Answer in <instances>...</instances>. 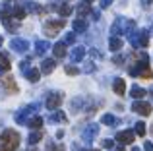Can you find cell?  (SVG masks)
<instances>
[{"mask_svg": "<svg viewBox=\"0 0 153 151\" xmlns=\"http://www.w3.org/2000/svg\"><path fill=\"white\" fill-rule=\"evenodd\" d=\"M19 145V134L16 130H6L0 134V151H16Z\"/></svg>", "mask_w": 153, "mask_h": 151, "instance_id": "cell-1", "label": "cell"}, {"mask_svg": "<svg viewBox=\"0 0 153 151\" xmlns=\"http://www.w3.org/2000/svg\"><path fill=\"white\" fill-rule=\"evenodd\" d=\"M64 25H66L64 19H51V21L45 23V33L49 35V37H54V35H58V31L62 29Z\"/></svg>", "mask_w": 153, "mask_h": 151, "instance_id": "cell-2", "label": "cell"}, {"mask_svg": "<svg viewBox=\"0 0 153 151\" xmlns=\"http://www.w3.org/2000/svg\"><path fill=\"white\" fill-rule=\"evenodd\" d=\"M132 110L142 114V116H147V114H151V105L147 101H136L134 105H132Z\"/></svg>", "mask_w": 153, "mask_h": 151, "instance_id": "cell-3", "label": "cell"}, {"mask_svg": "<svg viewBox=\"0 0 153 151\" xmlns=\"http://www.w3.org/2000/svg\"><path fill=\"white\" fill-rule=\"evenodd\" d=\"M134 138H136V134L132 130H122V132L116 134V141H120V144H132Z\"/></svg>", "mask_w": 153, "mask_h": 151, "instance_id": "cell-4", "label": "cell"}, {"mask_svg": "<svg viewBox=\"0 0 153 151\" xmlns=\"http://www.w3.org/2000/svg\"><path fill=\"white\" fill-rule=\"evenodd\" d=\"M60 103H62V95L60 93H52V95H49V99H47V109L54 110V109L60 107Z\"/></svg>", "mask_w": 153, "mask_h": 151, "instance_id": "cell-5", "label": "cell"}, {"mask_svg": "<svg viewBox=\"0 0 153 151\" xmlns=\"http://www.w3.org/2000/svg\"><path fill=\"white\" fill-rule=\"evenodd\" d=\"M2 85H4V89L10 91V93H18V85H16V81H14L12 76H4L2 78Z\"/></svg>", "mask_w": 153, "mask_h": 151, "instance_id": "cell-6", "label": "cell"}, {"mask_svg": "<svg viewBox=\"0 0 153 151\" xmlns=\"http://www.w3.org/2000/svg\"><path fill=\"white\" fill-rule=\"evenodd\" d=\"M12 49L18 50V53H25V50L29 49V43H27L25 39H14V41H12Z\"/></svg>", "mask_w": 153, "mask_h": 151, "instance_id": "cell-7", "label": "cell"}, {"mask_svg": "<svg viewBox=\"0 0 153 151\" xmlns=\"http://www.w3.org/2000/svg\"><path fill=\"white\" fill-rule=\"evenodd\" d=\"M112 89H114L116 95H124V91H126V83H124V79L116 78L114 83H112Z\"/></svg>", "mask_w": 153, "mask_h": 151, "instance_id": "cell-8", "label": "cell"}, {"mask_svg": "<svg viewBox=\"0 0 153 151\" xmlns=\"http://www.w3.org/2000/svg\"><path fill=\"white\" fill-rule=\"evenodd\" d=\"M72 27H74V31H76V33H83V31L87 29V21L79 18V19H76V21L72 23Z\"/></svg>", "mask_w": 153, "mask_h": 151, "instance_id": "cell-9", "label": "cell"}, {"mask_svg": "<svg viewBox=\"0 0 153 151\" xmlns=\"http://www.w3.org/2000/svg\"><path fill=\"white\" fill-rule=\"evenodd\" d=\"M52 50H54L56 58H64V56H66V45H64V43H56Z\"/></svg>", "mask_w": 153, "mask_h": 151, "instance_id": "cell-10", "label": "cell"}, {"mask_svg": "<svg viewBox=\"0 0 153 151\" xmlns=\"http://www.w3.org/2000/svg\"><path fill=\"white\" fill-rule=\"evenodd\" d=\"M97 130H99L97 126H95V124H91L89 128H87L85 132H83V140H85V141H91V140L95 138V134H97Z\"/></svg>", "mask_w": 153, "mask_h": 151, "instance_id": "cell-11", "label": "cell"}, {"mask_svg": "<svg viewBox=\"0 0 153 151\" xmlns=\"http://www.w3.org/2000/svg\"><path fill=\"white\" fill-rule=\"evenodd\" d=\"M83 54H85V49H83V47H76V49L72 50V60H74V62H79L83 58Z\"/></svg>", "mask_w": 153, "mask_h": 151, "instance_id": "cell-12", "label": "cell"}, {"mask_svg": "<svg viewBox=\"0 0 153 151\" xmlns=\"http://www.w3.org/2000/svg\"><path fill=\"white\" fill-rule=\"evenodd\" d=\"M54 60L52 58H49V60H43V66H41V70H43V74H51L52 70H54Z\"/></svg>", "mask_w": 153, "mask_h": 151, "instance_id": "cell-13", "label": "cell"}, {"mask_svg": "<svg viewBox=\"0 0 153 151\" xmlns=\"http://www.w3.org/2000/svg\"><path fill=\"white\" fill-rule=\"evenodd\" d=\"M124 25H126V21H124V19H116L114 25H112V33H114V35L124 33Z\"/></svg>", "mask_w": 153, "mask_h": 151, "instance_id": "cell-14", "label": "cell"}, {"mask_svg": "<svg viewBox=\"0 0 153 151\" xmlns=\"http://www.w3.org/2000/svg\"><path fill=\"white\" fill-rule=\"evenodd\" d=\"M25 76H27V79H29V81H39V78H41V72H39V70H35V68H31V70H27L25 72Z\"/></svg>", "mask_w": 153, "mask_h": 151, "instance_id": "cell-15", "label": "cell"}, {"mask_svg": "<svg viewBox=\"0 0 153 151\" xmlns=\"http://www.w3.org/2000/svg\"><path fill=\"white\" fill-rule=\"evenodd\" d=\"M108 47H111V50H120V49H122V39L112 37L111 41H108Z\"/></svg>", "mask_w": 153, "mask_h": 151, "instance_id": "cell-16", "label": "cell"}, {"mask_svg": "<svg viewBox=\"0 0 153 151\" xmlns=\"http://www.w3.org/2000/svg\"><path fill=\"white\" fill-rule=\"evenodd\" d=\"M27 124H29V128H33V130H39V128L43 126V118H41V116H33L29 122H27Z\"/></svg>", "mask_w": 153, "mask_h": 151, "instance_id": "cell-17", "label": "cell"}, {"mask_svg": "<svg viewBox=\"0 0 153 151\" xmlns=\"http://www.w3.org/2000/svg\"><path fill=\"white\" fill-rule=\"evenodd\" d=\"M35 50H37V54H45L47 50H49V43H47V41H37Z\"/></svg>", "mask_w": 153, "mask_h": 151, "instance_id": "cell-18", "label": "cell"}, {"mask_svg": "<svg viewBox=\"0 0 153 151\" xmlns=\"http://www.w3.org/2000/svg\"><path fill=\"white\" fill-rule=\"evenodd\" d=\"M56 10H58L60 16H70L72 14V6L70 4H60V6H56Z\"/></svg>", "mask_w": 153, "mask_h": 151, "instance_id": "cell-19", "label": "cell"}, {"mask_svg": "<svg viewBox=\"0 0 153 151\" xmlns=\"http://www.w3.org/2000/svg\"><path fill=\"white\" fill-rule=\"evenodd\" d=\"M89 12H91V8H89V4H87V2H83V4H79V6H78V14H79V18L87 16Z\"/></svg>", "mask_w": 153, "mask_h": 151, "instance_id": "cell-20", "label": "cell"}, {"mask_svg": "<svg viewBox=\"0 0 153 151\" xmlns=\"http://www.w3.org/2000/svg\"><path fill=\"white\" fill-rule=\"evenodd\" d=\"M12 16H14L16 19H23L25 18V10H23L22 6H16L14 10H12Z\"/></svg>", "mask_w": 153, "mask_h": 151, "instance_id": "cell-21", "label": "cell"}, {"mask_svg": "<svg viewBox=\"0 0 153 151\" xmlns=\"http://www.w3.org/2000/svg\"><path fill=\"white\" fill-rule=\"evenodd\" d=\"M41 140H43V132H41V130H37V132H33V134L29 136V144H31V145L37 144V141H41Z\"/></svg>", "mask_w": 153, "mask_h": 151, "instance_id": "cell-22", "label": "cell"}, {"mask_svg": "<svg viewBox=\"0 0 153 151\" xmlns=\"http://www.w3.org/2000/svg\"><path fill=\"white\" fill-rule=\"evenodd\" d=\"M0 70H10V60H8L6 54H0Z\"/></svg>", "mask_w": 153, "mask_h": 151, "instance_id": "cell-23", "label": "cell"}, {"mask_svg": "<svg viewBox=\"0 0 153 151\" xmlns=\"http://www.w3.org/2000/svg\"><path fill=\"white\" fill-rule=\"evenodd\" d=\"M130 93H132V97H134V99H142L143 97V95H146V91H143L142 89V87H132V91H130Z\"/></svg>", "mask_w": 153, "mask_h": 151, "instance_id": "cell-24", "label": "cell"}, {"mask_svg": "<svg viewBox=\"0 0 153 151\" xmlns=\"http://www.w3.org/2000/svg\"><path fill=\"white\" fill-rule=\"evenodd\" d=\"M101 122H103V124H107V126H114L116 124V118L112 116V114H105V116L101 118Z\"/></svg>", "mask_w": 153, "mask_h": 151, "instance_id": "cell-25", "label": "cell"}, {"mask_svg": "<svg viewBox=\"0 0 153 151\" xmlns=\"http://www.w3.org/2000/svg\"><path fill=\"white\" fill-rule=\"evenodd\" d=\"M51 120L52 122H66V116H64V113H60V110H58V113H54L51 116Z\"/></svg>", "mask_w": 153, "mask_h": 151, "instance_id": "cell-26", "label": "cell"}, {"mask_svg": "<svg viewBox=\"0 0 153 151\" xmlns=\"http://www.w3.org/2000/svg\"><path fill=\"white\" fill-rule=\"evenodd\" d=\"M136 134H138V136H146V124H143V122H138V124H136Z\"/></svg>", "mask_w": 153, "mask_h": 151, "instance_id": "cell-27", "label": "cell"}, {"mask_svg": "<svg viewBox=\"0 0 153 151\" xmlns=\"http://www.w3.org/2000/svg\"><path fill=\"white\" fill-rule=\"evenodd\" d=\"M78 72H79V70L76 68V66H66V74H68V76H76Z\"/></svg>", "mask_w": 153, "mask_h": 151, "instance_id": "cell-28", "label": "cell"}, {"mask_svg": "<svg viewBox=\"0 0 153 151\" xmlns=\"http://www.w3.org/2000/svg\"><path fill=\"white\" fill-rule=\"evenodd\" d=\"M47 151H64L62 145H54V144H49V147H47Z\"/></svg>", "mask_w": 153, "mask_h": 151, "instance_id": "cell-29", "label": "cell"}, {"mask_svg": "<svg viewBox=\"0 0 153 151\" xmlns=\"http://www.w3.org/2000/svg\"><path fill=\"white\" fill-rule=\"evenodd\" d=\"M19 66H22V72H27V70H31V68H29V62H27V60H23Z\"/></svg>", "mask_w": 153, "mask_h": 151, "instance_id": "cell-30", "label": "cell"}, {"mask_svg": "<svg viewBox=\"0 0 153 151\" xmlns=\"http://www.w3.org/2000/svg\"><path fill=\"white\" fill-rule=\"evenodd\" d=\"M74 41H76V35L74 33H68L66 35V43H74Z\"/></svg>", "mask_w": 153, "mask_h": 151, "instance_id": "cell-31", "label": "cell"}, {"mask_svg": "<svg viewBox=\"0 0 153 151\" xmlns=\"http://www.w3.org/2000/svg\"><path fill=\"white\" fill-rule=\"evenodd\" d=\"M103 147L111 149V147H112V140H105V141H103Z\"/></svg>", "mask_w": 153, "mask_h": 151, "instance_id": "cell-32", "label": "cell"}, {"mask_svg": "<svg viewBox=\"0 0 153 151\" xmlns=\"http://www.w3.org/2000/svg\"><path fill=\"white\" fill-rule=\"evenodd\" d=\"M112 4V0H101V8H108Z\"/></svg>", "mask_w": 153, "mask_h": 151, "instance_id": "cell-33", "label": "cell"}, {"mask_svg": "<svg viewBox=\"0 0 153 151\" xmlns=\"http://www.w3.org/2000/svg\"><path fill=\"white\" fill-rule=\"evenodd\" d=\"M143 147H146V151H153V144H151V141H146Z\"/></svg>", "mask_w": 153, "mask_h": 151, "instance_id": "cell-34", "label": "cell"}, {"mask_svg": "<svg viewBox=\"0 0 153 151\" xmlns=\"http://www.w3.org/2000/svg\"><path fill=\"white\" fill-rule=\"evenodd\" d=\"M151 4H153V0H143V6H146V8H149Z\"/></svg>", "mask_w": 153, "mask_h": 151, "instance_id": "cell-35", "label": "cell"}, {"mask_svg": "<svg viewBox=\"0 0 153 151\" xmlns=\"http://www.w3.org/2000/svg\"><path fill=\"white\" fill-rule=\"evenodd\" d=\"M149 95H151V99H153V87H151V89H149Z\"/></svg>", "mask_w": 153, "mask_h": 151, "instance_id": "cell-36", "label": "cell"}, {"mask_svg": "<svg viewBox=\"0 0 153 151\" xmlns=\"http://www.w3.org/2000/svg\"><path fill=\"white\" fill-rule=\"evenodd\" d=\"M83 2H87V4H89V2H93V0H83Z\"/></svg>", "mask_w": 153, "mask_h": 151, "instance_id": "cell-37", "label": "cell"}, {"mask_svg": "<svg viewBox=\"0 0 153 151\" xmlns=\"http://www.w3.org/2000/svg\"><path fill=\"white\" fill-rule=\"evenodd\" d=\"M132 151H140V149H138V147H134V149H132Z\"/></svg>", "mask_w": 153, "mask_h": 151, "instance_id": "cell-38", "label": "cell"}, {"mask_svg": "<svg viewBox=\"0 0 153 151\" xmlns=\"http://www.w3.org/2000/svg\"><path fill=\"white\" fill-rule=\"evenodd\" d=\"M151 134H153V126H151Z\"/></svg>", "mask_w": 153, "mask_h": 151, "instance_id": "cell-39", "label": "cell"}, {"mask_svg": "<svg viewBox=\"0 0 153 151\" xmlns=\"http://www.w3.org/2000/svg\"><path fill=\"white\" fill-rule=\"evenodd\" d=\"M0 45H2V39H0Z\"/></svg>", "mask_w": 153, "mask_h": 151, "instance_id": "cell-40", "label": "cell"}, {"mask_svg": "<svg viewBox=\"0 0 153 151\" xmlns=\"http://www.w3.org/2000/svg\"><path fill=\"white\" fill-rule=\"evenodd\" d=\"M91 151H97V149H91Z\"/></svg>", "mask_w": 153, "mask_h": 151, "instance_id": "cell-41", "label": "cell"}, {"mask_svg": "<svg viewBox=\"0 0 153 151\" xmlns=\"http://www.w3.org/2000/svg\"><path fill=\"white\" fill-rule=\"evenodd\" d=\"M118 151H124V149H118Z\"/></svg>", "mask_w": 153, "mask_h": 151, "instance_id": "cell-42", "label": "cell"}, {"mask_svg": "<svg viewBox=\"0 0 153 151\" xmlns=\"http://www.w3.org/2000/svg\"><path fill=\"white\" fill-rule=\"evenodd\" d=\"M33 151H35V149H33Z\"/></svg>", "mask_w": 153, "mask_h": 151, "instance_id": "cell-43", "label": "cell"}]
</instances>
